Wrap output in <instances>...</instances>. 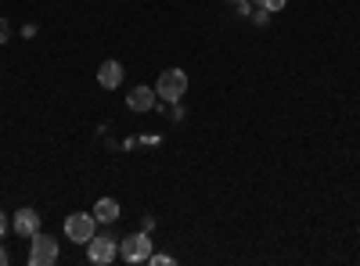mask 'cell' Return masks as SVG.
I'll return each mask as SVG.
<instances>
[{"label":"cell","mask_w":360,"mask_h":266,"mask_svg":"<svg viewBox=\"0 0 360 266\" xmlns=\"http://www.w3.org/2000/svg\"><path fill=\"white\" fill-rule=\"evenodd\" d=\"M0 230H4V220H0Z\"/></svg>","instance_id":"5bb4252c"},{"label":"cell","mask_w":360,"mask_h":266,"mask_svg":"<svg viewBox=\"0 0 360 266\" xmlns=\"http://www.w3.org/2000/svg\"><path fill=\"white\" fill-rule=\"evenodd\" d=\"M94 220H98V223H115V220H119V201H115V198H101V201L94 205Z\"/></svg>","instance_id":"9c48e42d"},{"label":"cell","mask_w":360,"mask_h":266,"mask_svg":"<svg viewBox=\"0 0 360 266\" xmlns=\"http://www.w3.org/2000/svg\"><path fill=\"white\" fill-rule=\"evenodd\" d=\"M123 259L127 262H148V255H152V238L148 234H130V238H123Z\"/></svg>","instance_id":"5b68a950"},{"label":"cell","mask_w":360,"mask_h":266,"mask_svg":"<svg viewBox=\"0 0 360 266\" xmlns=\"http://www.w3.org/2000/svg\"><path fill=\"white\" fill-rule=\"evenodd\" d=\"M0 266H8V248L0 245Z\"/></svg>","instance_id":"4fadbf2b"},{"label":"cell","mask_w":360,"mask_h":266,"mask_svg":"<svg viewBox=\"0 0 360 266\" xmlns=\"http://www.w3.org/2000/svg\"><path fill=\"white\" fill-rule=\"evenodd\" d=\"M11 40V25H8V18H0V44H8Z\"/></svg>","instance_id":"7c38bea8"},{"label":"cell","mask_w":360,"mask_h":266,"mask_svg":"<svg viewBox=\"0 0 360 266\" xmlns=\"http://www.w3.org/2000/svg\"><path fill=\"white\" fill-rule=\"evenodd\" d=\"M256 4H259V11L270 15V11H281V8H285V0H256Z\"/></svg>","instance_id":"30bf717a"},{"label":"cell","mask_w":360,"mask_h":266,"mask_svg":"<svg viewBox=\"0 0 360 266\" xmlns=\"http://www.w3.org/2000/svg\"><path fill=\"white\" fill-rule=\"evenodd\" d=\"M94 223H98V220L90 216V213H72V216L65 220V238L86 245L90 238H94Z\"/></svg>","instance_id":"277c9868"},{"label":"cell","mask_w":360,"mask_h":266,"mask_svg":"<svg viewBox=\"0 0 360 266\" xmlns=\"http://www.w3.org/2000/svg\"><path fill=\"white\" fill-rule=\"evenodd\" d=\"M184 94H188V76H184V69H166V72L159 76V83H155V98L176 105Z\"/></svg>","instance_id":"6da1fadb"},{"label":"cell","mask_w":360,"mask_h":266,"mask_svg":"<svg viewBox=\"0 0 360 266\" xmlns=\"http://www.w3.org/2000/svg\"><path fill=\"white\" fill-rule=\"evenodd\" d=\"M152 266H173V255H148Z\"/></svg>","instance_id":"8fae6325"},{"label":"cell","mask_w":360,"mask_h":266,"mask_svg":"<svg viewBox=\"0 0 360 266\" xmlns=\"http://www.w3.org/2000/svg\"><path fill=\"white\" fill-rule=\"evenodd\" d=\"M234 4H238V0H234Z\"/></svg>","instance_id":"9a60e30c"},{"label":"cell","mask_w":360,"mask_h":266,"mask_svg":"<svg viewBox=\"0 0 360 266\" xmlns=\"http://www.w3.org/2000/svg\"><path fill=\"white\" fill-rule=\"evenodd\" d=\"M11 230L18 234V238H29V241H33V234L40 230V213H37V209H18L15 220H11Z\"/></svg>","instance_id":"8992f818"},{"label":"cell","mask_w":360,"mask_h":266,"mask_svg":"<svg viewBox=\"0 0 360 266\" xmlns=\"http://www.w3.org/2000/svg\"><path fill=\"white\" fill-rule=\"evenodd\" d=\"M127 105L134 108V112H148L155 105V94H152V86H134L130 91V98H127Z\"/></svg>","instance_id":"ba28073f"},{"label":"cell","mask_w":360,"mask_h":266,"mask_svg":"<svg viewBox=\"0 0 360 266\" xmlns=\"http://www.w3.org/2000/svg\"><path fill=\"white\" fill-rule=\"evenodd\" d=\"M98 83L105 86V91H115V86L123 83V65H119L115 58H108V62H101V69H98Z\"/></svg>","instance_id":"52a82bcc"},{"label":"cell","mask_w":360,"mask_h":266,"mask_svg":"<svg viewBox=\"0 0 360 266\" xmlns=\"http://www.w3.org/2000/svg\"><path fill=\"white\" fill-rule=\"evenodd\" d=\"M115 255H119V241L108 238V234H94L86 241V259L94 266H108V262H115Z\"/></svg>","instance_id":"7a4b0ae2"},{"label":"cell","mask_w":360,"mask_h":266,"mask_svg":"<svg viewBox=\"0 0 360 266\" xmlns=\"http://www.w3.org/2000/svg\"><path fill=\"white\" fill-rule=\"evenodd\" d=\"M29 262H33V266H51V262H58V241L51 238V234H44V230H37V234H33Z\"/></svg>","instance_id":"3957f363"}]
</instances>
